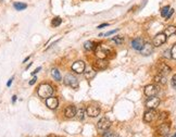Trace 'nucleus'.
Listing matches in <instances>:
<instances>
[{
    "label": "nucleus",
    "mask_w": 176,
    "mask_h": 137,
    "mask_svg": "<svg viewBox=\"0 0 176 137\" xmlns=\"http://www.w3.org/2000/svg\"><path fill=\"white\" fill-rule=\"evenodd\" d=\"M36 81H37V77H33L32 81H29V85H34L36 83Z\"/></svg>",
    "instance_id": "obj_34"
},
{
    "label": "nucleus",
    "mask_w": 176,
    "mask_h": 137,
    "mask_svg": "<svg viewBox=\"0 0 176 137\" xmlns=\"http://www.w3.org/2000/svg\"><path fill=\"white\" fill-rule=\"evenodd\" d=\"M76 111H77V109L74 106H68L64 109V115H65V117H68V119H72V117H74L76 115Z\"/></svg>",
    "instance_id": "obj_15"
},
{
    "label": "nucleus",
    "mask_w": 176,
    "mask_h": 137,
    "mask_svg": "<svg viewBox=\"0 0 176 137\" xmlns=\"http://www.w3.org/2000/svg\"><path fill=\"white\" fill-rule=\"evenodd\" d=\"M158 117H159L160 121H163L164 119L168 117V113L166 112H162V113H160V115H158Z\"/></svg>",
    "instance_id": "obj_30"
},
{
    "label": "nucleus",
    "mask_w": 176,
    "mask_h": 137,
    "mask_svg": "<svg viewBox=\"0 0 176 137\" xmlns=\"http://www.w3.org/2000/svg\"><path fill=\"white\" fill-rule=\"evenodd\" d=\"M173 12H174V10H173V9H170V11H168V15H166V19H170V17H171V15L173 14Z\"/></svg>",
    "instance_id": "obj_35"
},
{
    "label": "nucleus",
    "mask_w": 176,
    "mask_h": 137,
    "mask_svg": "<svg viewBox=\"0 0 176 137\" xmlns=\"http://www.w3.org/2000/svg\"><path fill=\"white\" fill-rule=\"evenodd\" d=\"M61 22H62V20H61L60 17H54L51 22V25L53 26V27H57V26H59L60 24H61Z\"/></svg>",
    "instance_id": "obj_27"
},
{
    "label": "nucleus",
    "mask_w": 176,
    "mask_h": 137,
    "mask_svg": "<svg viewBox=\"0 0 176 137\" xmlns=\"http://www.w3.org/2000/svg\"><path fill=\"white\" fill-rule=\"evenodd\" d=\"M160 105V99L158 97H150L146 102V107L148 109H156Z\"/></svg>",
    "instance_id": "obj_10"
},
{
    "label": "nucleus",
    "mask_w": 176,
    "mask_h": 137,
    "mask_svg": "<svg viewBox=\"0 0 176 137\" xmlns=\"http://www.w3.org/2000/svg\"><path fill=\"white\" fill-rule=\"evenodd\" d=\"M173 137H176V133H175V134L173 135Z\"/></svg>",
    "instance_id": "obj_40"
},
{
    "label": "nucleus",
    "mask_w": 176,
    "mask_h": 137,
    "mask_svg": "<svg viewBox=\"0 0 176 137\" xmlns=\"http://www.w3.org/2000/svg\"><path fill=\"white\" fill-rule=\"evenodd\" d=\"M170 129H171V126L168 123H163V124H161V125L158 127L156 132H158V134L161 135V136H166V135L168 134V132H170Z\"/></svg>",
    "instance_id": "obj_13"
},
{
    "label": "nucleus",
    "mask_w": 176,
    "mask_h": 137,
    "mask_svg": "<svg viewBox=\"0 0 176 137\" xmlns=\"http://www.w3.org/2000/svg\"><path fill=\"white\" fill-rule=\"evenodd\" d=\"M172 86H173L174 88H176V74L172 77Z\"/></svg>",
    "instance_id": "obj_32"
},
{
    "label": "nucleus",
    "mask_w": 176,
    "mask_h": 137,
    "mask_svg": "<svg viewBox=\"0 0 176 137\" xmlns=\"http://www.w3.org/2000/svg\"><path fill=\"white\" fill-rule=\"evenodd\" d=\"M164 34L166 35V37H168V36H172V35L176 34V26H174V25L168 26L164 31Z\"/></svg>",
    "instance_id": "obj_19"
},
{
    "label": "nucleus",
    "mask_w": 176,
    "mask_h": 137,
    "mask_svg": "<svg viewBox=\"0 0 176 137\" xmlns=\"http://www.w3.org/2000/svg\"><path fill=\"white\" fill-rule=\"evenodd\" d=\"M117 29H114V31H110V32H108V33H105V34H103L102 36H110V35L114 34V33H117Z\"/></svg>",
    "instance_id": "obj_33"
},
{
    "label": "nucleus",
    "mask_w": 176,
    "mask_h": 137,
    "mask_svg": "<svg viewBox=\"0 0 176 137\" xmlns=\"http://www.w3.org/2000/svg\"><path fill=\"white\" fill-rule=\"evenodd\" d=\"M168 11H170V7H168V6L164 7V8H162V10H161V15H162L163 17H166V15H168Z\"/></svg>",
    "instance_id": "obj_28"
},
{
    "label": "nucleus",
    "mask_w": 176,
    "mask_h": 137,
    "mask_svg": "<svg viewBox=\"0 0 176 137\" xmlns=\"http://www.w3.org/2000/svg\"><path fill=\"white\" fill-rule=\"evenodd\" d=\"M171 58L176 60V44L172 47V49H171Z\"/></svg>",
    "instance_id": "obj_29"
},
{
    "label": "nucleus",
    "mask_w": 176,
    "mask_h": 137,
    "mask_svg": "<svg viewBox=\"0 0 176 137\" xmlns=\"http://www.w3.org/2000/svg\"><path fill=\"white\" fill-rule=\"evenodd\" d=\"M13 78H14V77H11V78H10V80H9V82H8V83H7V86H8V87H10V86H11L12 82H13Z\"/></svg>",
    "instance_id": "obj_36"
},
{
    "label": "nucleus",
    "mask_w": 176,
    "mask_h": 137,
    "mask_svg": "<svg viewBox=\"0 0 176 137\" xmlns=\"http://www.w3.org/2000/svg\"><path fill=\"white\" fill-rule=\"evenodd\" d=\"M46 106L48 107L49 109H51V110H54V109H57L58 106H59V100L56 97L47 98L46 99Z\"/></svg>",
    "instance_id": "obj_12"
},
{
    "label": "nucleus",
    "mask_w": 176,
    "mask_h": 137,
    "mask_svg": "<svg viewBox=\"0 0 176 137\" xmlns=\"http://www.w3.org/2000/svg\"><path fill=\"white\" fill-rule=\"evenodd\" d=\"M15 101H17V96H13L12 97V102H15Z\"/></svg>",
    "instance_id": "obj_39"
},
{
    "label": "nucleus",
    "mask_w": 176,
    "mask_h": 137,
    "mask_svg": "<svg viewBox=\"0 0 176 137\" xmlns=\"http://www.w3.org/2000/svg\"><path fill=\"white\" fill-rule=\"evenodd\" d=\"M37 94L39 96L40 98H43V99H47V98L51 97L52 94H53V88H52V86L50 84H41L39 85L38 89H37Z\"/></svg>",
    "instance_id": "obj_1"
},
{
    "label": "nucleus",
    "mask_w": 176,
    "mask_h": 137,
    "mask_svg": "<svg viewBox=\"0 0 176 137\" xmlns=\"http://www.w3.org/2000/svg\"><path fill=\"white\" fill-rule=\"evenodd\" d=\"M85 68H86V64H85V62H83V61H76V62H74L73 65H72V70H73L75 73H77V74H82L83 72L85 71Z\"/></svg>",
    "instance_id": "obj_9"
},
{
    "label": "nucleus",
    "mask_w": 176,
    "mask_h": 137,
    "mask_svg": "<svg viewBox=\"0 0 176 137\" xmlns=\"http://www.w3.org/2000/svg\"><path fill=\"white\" fill-rule=\"evenodd\" d=\"M154 81H156V83L161 84V85H164V84H166V76L161 74V73H159L158 75H156Z\"/></svg>",
    "instance_id": "obj_17"
},
{
    "label": "nucleus",
    "mask_w": 176,
    "mask_h": 137,
    "mask_svg": "<svg viewBox=\"0 0 176 137\" xmlns=\"http://www.w3.org/2000/svg\"><path fill=\"white\" fill-rule=\"evenodd\" d=\"M159 93V86L150 84L145 87V95L147 97H154L156 94Z\"/></svg>",
    "instance_id": "obj_5"
},
{
    "label": "nucleus",
    "mask_w": 176,
    "mask_h": 137,
    "mask_svg": "<svg viewBox=\"0 0 176 137\" xmlns=\"http://www.w3.org/2000/svg\"><path fill=\"white\" fill-rule=\"evenodd\" d=\"M144 40L141 39V38H135V39L132 41V47H133L135 50H138V51H140L142 48V46H144Z\"/></svg>",
    "instance_id": "obj_16"
},
{
    "label": "nucleus",
    "mask_w": 176,
    "mask_h": 137,
    "mask_svg": "<svg viewBox=\"0 0 176 137\" xmlns=\"http://www.w3.org/2000/svg\"><path fill=\"white\" fill-rule=\"evenodd\" d=\"M105 26H108V23H105V24H101V25L98 26V29H102V27H105Z\"/></svg>",
    "instance_id": "obj_38"
},
{
    "label": "nucleus",
    "mask_w": 176,
    "mask_h": 137,
    "mask_svg": "<svg viewBox=\"0 0 176 137\" xmlns=\"http://www.w3.org/2000/svg\"><path fill=\"white\" fill-rule=\"evenodd\" d=\"M110 53V49L105 47L103 45H97L95 48V54L98 59H107Z\"/></svg>",
    "instance_id": "obj_2"
},
{
    "label": "nucleus",
    "mask_w": 176,
    "mask_h": 137,
    "mask_svg": "<svg viewBox=\"0 0 176 137\" xmlns=\"http://www.w3.org/2000/svg\"><path fill=\"white\" fill-rule=\"evenodd\" d=\"M152 52H153V45L150 43L144 44L141 50H140V53H141L142 56H146V57H147V56H150Z\"/></svg>",
    "instance_id": "obj_11"
},
{
    "label": "nucleus",
    "mask_w": 176,
    "mask_h": 137,
    "mask_svg": "<svg viewBox=\"0 0 176 137\" xmlns=\"http://www.w3.org/2000/svg\"><path fill=\"white\" fill-rule=\"evenodd\" d=\"M158 115H159V114L156 113V111L154 109H149L147 112H145L144 121L147 123H150V122H152V121L156 120V119H158Z\"/></svg>",
    "instance_id": "obj_7"
},
{
    "label": "nucleus",
    "mask_w": 176,
    "mask_h": 137,
    "mask_svg": "<svg viewBox=\"0 0 176 137\" xmlns=\"http://www.w3.org/2000/svg\"><path fill=\"white\" fill-rule=\"evenodd\" d=\"M164 57L168 58V59H171V50H165V51H164Z\"/></svg>",
    "instance_id": "obj_31"
},
{
    "label": "nucleus",
    "mask_w": 176,
    "mask_h": 137,
    "mask_svg": "<svg viewBox=\"0 0 176 137\" xmlns=\"http://www.w3.org/2000/svg\"><path fill=\"white\" fill-rule=\"evenodd\" d=\"M51 75L53 77L54 80L57 81V82H60V81L62 80V77H61V74H60V71L58 68H52L51 70Z\"/></svg>",
    "instance_id": "obj_21"
},
{
    "label": "nucleus",
    "mask_w": 176,
    "mask_h": 137,
    "mask_svg": "<svg viewBox=\"0 0 176 137\" xmlns=\"http://www.w3.org/2000/svg\"><path fill=\"white\" fill-rule=\"evenodd\" d=\"M165 41H166V35H165L164 33H160V34H158L156 36H154L152 45H153L154 47H160V46L163 45Z\"/></svg>",
    "instance_id": "obj_8"
},
{
    "label": "nucleus",
    "mask_w": 176,
    "mask_h": 137,
    "mask_svg": "<svg viewBox=\"0 0 176 137\" xmlns=\"http://www.w3.org/2000/svg\"><path fill=\"white\" fill-rule=\"evenodd\" d=\"M63 81H64L65 86L72 87V88H74V89L78 87V80H77L73 74H66L65 76H64V80Z\"/></svg>",
    "instance_id": "obj_3"
},
{
    "label": "nucleus",
    "mask_w": 176,
    "mask_h": 137,
    "mask_svg": "<svg viewBox=\"0 0 176 137\" xmlns=\"http://www.w3.org/2000/svg\"><path fill=\"white\" fill-rule=\"evenodd\" d=\"M84 76L86 77V80H93L96 76V71L93 68H88L87 71L84 72Z\"/></svg>",
    "instance_id": "obj_18"
},
{
    "label": "nucleus",
    "mask_w": 176,
    "mask_h": 137,
    "mask_svg": "<svg viewBox=\"0 0 176 137\" xmlns=\"http://www.w3.org/2000/svg\"><path fill=\"white\" fill-rule=\"evenodd\" d=\"M170 72H171V68L168 65H166V64H161V65H160L159 73H161V74H163V75L166 76Z\"/></svg>",
    "instance_id": "obj_20"
},
{
    "label": "nucleus",
    "mask_w": 176,
    "mask_h": 137,
    "mask_svg": "<svg viewBox=\"0 0 176 137\" xmlns=\"http://www.w3.org/2000/svg\"><path fill=\"white\" fill-rule=\"evenodd\" d=\"M0 1H2V0H0Z\"/></svg>",
    "instance_id": "obj_41"
},
{
    "label": "nucleus",
    "mask_w": 176,
    "mask_h": 137,
    "mask_svg": "<svg viewBox=\"0 0 176 137\" xmlns=\"http://www.w3.org/2000/svg\"><path fill=\"white\" fill-rule=\"evenodd\" d=\"M13 7H14V9L15 10H17V11H22V10L27 8V5L22 3V2H15L14 5H13Z\"/></svg>",
    "instance_id": "obj_24"
},
{
    "label": "nucleus",
    "mask_w": 176,
    "mask_h": 137,
    "mask_svg": "<svg viewBox=\"0 0 176 137\" xmlns=\"http://www.w3.org/2000/svg\"><path fill=\"white\" fill-rule=\"evenodd\" d=\"M75 117H77V120H84V117H85V110L84 109H78L76 111V115Z\"/></svg>",
    "instance_id": "obj_25"
},
{
    "label": "nucleus",
    "mask_w": 176,
    "mask_h": 137,
    "mask_svg": "<svg viewBox=\"0 0 176 137\" xmlns=\"http://www.w3.org/2000/svg\"><path fill=\"white\" fill-rule=\"evenodd\" d=\"M112 40H113L117 45H122V44L124 43V38H123L122 36H115Z\"/></svg>",
    "instance_id": "obj_26"
},
{
    "label": "nucleus",
    "mask_w": 176,
    "mask_h": 137,
    "mask_svg": "<svg viewBox=\"0 0 176 137\" xmlns=\"http://www.w3.org/2000/svg\"><path fill=\"white\" fill-rule=\"evenodd\" d=\"M102 137H119V135H117V132H114V131H109V129H107V131L103 132Z\"/></svg>",
    "instance_id": "obj_23"
},
{
    "label": "nucleus",
    "mask_w": 176,
    "mask_h": 137,
    "mask_svg": "<svg viewBox=\"0 0 176 137\" xmlns=\"http://www.w3.org/2000/svg\"><path fill=\"white\" fill-rule=\"evenodd\" d=\"M109 65V62L105 59H98L96 62L94 63V68L96 70H105Z\"/></svg>",
    "instance_id": "obj_14"
},
{
    "label": "nucleus",
    "mask_w": 176,
    "mask_h": 137,
    "mask_svg": "<svg viewBox=\"0 0 176 137\" xmlns=\"http://www.w3.org/2000/svg\"><path fill=\"white\" fill-rule=\"evenodd\" d=\"M40 70H41V68H37L36 70H35V71L33 72V73H32V74H33V75H35V74H36V73H38V72H39Z\"/></svg>",
    "instance_id": "obj_37"
},
{
    "label": "nucleus",
    "mask_w": 176,
    "mask_h": 137,
    "mask_svg": "<svg viewBox=\"0 0 176 137\" xmlns=\"http://www.w3.org/2000/svg\"><path fill=\"white\" fill-rule=\"evenodd\" d=\"M111 126V121L109 120L108 117H102V119H100L97 123V129L99 132H105L107 129H110Z\"/></svg>",
    "instance_id": "obj_4"
},
{
    "label": "nucleus",
    "mask_w": 176,
    "mask_h": 137,
    "mask_svg": "<svg viewBox=\"0 0 176 137\" xmlns=\"http://www.w3.org/2000/svg\"><path fill=\"white\" fill-rule=\"evenodd\" d=\"M84 48H85L87 51L95 50V48H96V44L93 43V41H86V43L84 44Z\"/></svg>",
    "instance_id": "obj_22"
},
{
    "label": "nucleus",
    "mask_w": 176,
    "mask_h": 137,
    "mask_svg": "<svg viewBox=\"0 0 176 137\" xmlns=\"http://www.w3.org/2000/svg\"><path fill=\"white\" fill-rule=\"evenodd\" d=\"M100 107L97 105H89L86 109V113L87 115H89L90 117H96L100 114Z\"/></svg>",
    "instance_id": "obj_6"
}]
</instances>
